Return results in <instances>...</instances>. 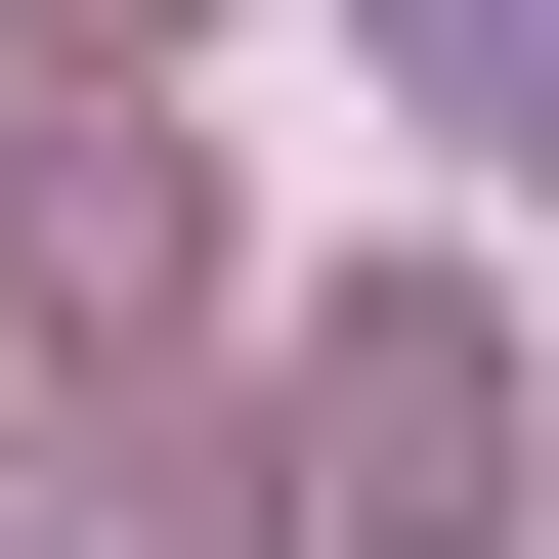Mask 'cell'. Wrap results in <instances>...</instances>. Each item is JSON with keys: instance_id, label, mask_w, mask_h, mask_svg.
I'll list each match as a JSON object with an SVG mask.
<instances>
[{"instance_id": "obj_1", "label": "cell", "mask_w": 559, "mask_h": 559, "mask_svg": "<svg viewBox=\"0 0 559 559\" xmlns=\"http://www.w3.org/2000/svg\"><path fill=\"white\" fill-rule=\"evenodd\" d=\"M516 516H559V345L474 259H345L301 301V559H516Z\"/></svg>"}, {"instance_id": "obj_3", "label": "cell", "mask_w": 559, "mask_h": 559, "mask_svg": "<svg viewBox=\"0 0 559 559\" xmlns=\"http://www.w3.org/2000/svg\"><path fill=\"white\" fill-rule=\"evenodd\" d=\"M44 559H301V474H259V430H173V388H130V430H44Z\"/></svg>"}, {"instance_id": "obj_5", "label": "cell", "mask_w": 559, "mask_h": 559, "mask_svg": "<svg viewBox=\"0 0 559 559\" xmlns=\"http://www.w3.org/2000/svg\"><path fill=\"white\" fill-rule=\"evenodd\" d=\"M215 44V0H0V86H44V130H86V86H173Z\"/></svg>"}, {"instance_id": "obj_2", "label": "cell", "mask_w": 559, "mask_h": 559, "mask_svg": "<svg viewBox=\"0 0 559 559\" xmlns=\"http://www.w3.org/2000/svg\"><path fill=\"white\" fill-rule=\"evenodd\" d=\"M215 301H259V215H215V130H173V86H86V130H0V345H44L86 430H130V388L215 345Z\"/></svg>"}, {"instance_id": "obj_4", "label": "cell", "mask_w": 559, "mask_h": 559, "mask_svg": "<svg viewBox=\"0 0 559 559\" xmlns=\"http://www.w3.org/2000/svg\"><path fill=\"white\" fill-rule=\"evenodd\" d=\"M345 44H388V86H430L474 173H559V0H345Z\"/></svg>"}]
</instances>
